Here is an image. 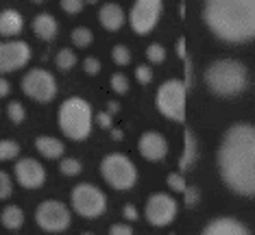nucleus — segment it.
<instances>
[{"instance_id":"f257e3e1","label":"nucleus","mask_w":255,"mask_h":235,"mask_svg":"<svg viewBox=\"0 0 255 235\" xmlns=\"http://www.w3.org/2000/svg\"><path fill=\"white\" fill-rule=\"evenodd\" d=\"M218 168L225 183L242 196H255V127L236 124L223 137Z\"/></svg>"},{"instance_id":"f03ea898","label":"nucleus","mask_w":255,"mask_h":235,"mask_svg":"<svg viewBox=\"0 0 255 235\" xmlns=\"http://www.w3.org/2000/svg\"><path fill=\"white\" fill-rule=\"evenodd\" d=\"M207 26L225 42L255 37V0H210L203 9Z\"/></svg>"},{"instance_id":"7ed1b4c3","label":"nucleus","mask_w":255,"mask_h":235,"mask_svg":"<svg viewBox=\"0 0 255 235\" xmlns=\"http://www.w3.org/2000/svg\"><path fill=\"white\" fill-rule=\"evenodd\" d=\"M247 68L236 59H218L205 70V83L218 96H236L247 87Z\"/></svg>"},{"instance_id":"20e7f679","label":"nucleus","mask_w":255,"mask_h":235,"mask_svg":"<svg viewBox=\"0 0 255 235\" xmlns=\"http://www.w3.org/2000/svg\"><path fill=\"white\" fill-rule=\"evenodd\" d=\"M59 127L70 140H85L92 129V107L88 100L72 96L59 107Z\"/></svg>"},{"instance_id":"39448f33","label":"nucleus","mask_w":255,"mask_h":235,"mask_svg":"<svg viewBox=\"0 0 255 235\" xmlns=\"http://www.w3.org/2000/svg\"><path fill=\"white\" fill-rule=\"evenodd\" d=\"M101 172L105 176V181L116 190H129L137 181L135 165L123 153H109L101 163Z\"/></svg>"},{"instance_id":"423d86ee","label":"nucleus","mask_w":255,"mask_h":235,"mask_svg":"<svg viewBox=\"0 0 255 235\" xmlns=\"http://www.w3.org/2000/svg\"><path fill=\"white\" fill-rule=\"evenodd\" d=\"M185 91L188 87L183 81L170 78L157 89V109L164 113L166 118L175 120V122H185Z\"/></svg>"},{"instance_id":"0eeeda50","label":"nucleus","mask_w":255,"mask_h":235,"mask_svg":"<svg viewBox=\"0 0 255 235\" xmlns=\"http://www.w3.org/2000/svg\"><path fill=\"white\" fill-rule=\"evenodd\" d=\"M72 209L83 218H98L105 214L107 198L98 187L90 183H81L72 190Z\"/></svg>"},{"instance_id":"6e6552de","label":"nucleus","mask_w":255,"mask_h":235,"mask_svg":"<svg viewBox=\"0 0 255 235\" xmlns=\"http://www.w3.org/2000/svg\"><path fill=\"white\" fill-rule=\"evenodd\" d=\"M70 209L59 200H44L35 209V220L37 225L48 233H59L70 227Z\"/></svg>"},{"instance_id":"1a4fd4ad","label":"nucleus","mask_w":255,"mask_h":235,"mask_svg":"<svg viewBox=\"0 0 255 235\" xmlns=\"http://www.w3.org/2000/svg\"><path fill=\"white\" fill-rule=\"evenodd\" d=\"M22 91L31 98H35L39 102H48L55 98L57 94V83L55 77L50 72L42 70V68H35V70H28L22 78Z\"/></svg>"},{"instance_id":"9d476101","label":"nucleus","mask_w":255,"mask_h":235,"mask_svg":"<svg viewBox=\"0 0 255 235\" xmlns=\"http://www.w3.org/2000/svg\"><path fill=\"white\" fill-rule=\"evenodd\" d=\"M177 203L168 194H153L146 200V220L155 227H166L175 220Z\"/></svg>"},{"instance_id":"9b49d317","label":"nucleus","mask_w":255,"mask_h":235,"mask_svg":"<svg viewBox=\"0 0 255 235\" xmlns=\"http://www.w3.org/2000/svg\"><path fill=\"white\" fill-rule=\"evenodd\" d=\"M31 59V46L20 39H11V42H0V74L18 70Z\"/></svg>"},{"instance_id":"f8f14e48","label":"nucleus","mask_w":255,"mask_h":235,"mask_svg":"<svg viewBox=\"0 0 255 235\" xmlns=\"http://www.w3.org/2000/svg\"><path fill=\"white\" fill-rule=\"evenodd\" d=\"M161 13V2L159 0H137L131 9V26L135 33H148L150 28L157 24V18Z\"/></svg>"},{"instance_id":"ddd939ff","label":"nucleus","mask_w":255,"mask_h":235,"mask_svg":"<svg viewBox=\"0 0 255 235\" xmlns=\"http://www.w3.org/2000/svg\"><path fill=\"white\" fill-rule=\"evenodd\" d=\"M15 179L22 187H28V190H35V187L44 185L46 181V170L42 168V163L35 161V159H20L18 163H15Z\"/></svg>"},{"instance_id":"4468645a","label":"nucleus","mask_w":255,"mask_h":235,"mask_svg":"<svg viewBox=\"0 0 255 235\" xmlns=\"http://www.w3.org/2000/svg\"><path fill=\"white\" fill-rule=\"evenodd\" d=\"M137 148H140L142 157H144V159H148V161H159V159H164V157H166V153H168L166 140H164V137H161L159 133H155V131L142 133Z\"/></svg>"},{"instance_id":"2eb2a0df","label":"nucleus","mask_w":255,"mask_h":235,"mask_svg":"<svg viewBox=\"0 0 255 235\" xmlns=\"http://www.w3.org/2000/svg\"><path fill=\"white\" fill-rule=\"evenodd\" d=\"M203 235H249V231L234 218H216L203 229Z\"/></svg>"},{"instance_id":"dca6fc26","label":"nucleus","mask_w":255,"mask_h":235,"mask_svg":"<svg viewBox=\"0 0 255 235\" xmlns=\"http://www.w3.org/2000/svg\"><path fill=\"white\" fill-rule=\"evenodd\" d=\"M98 18H101V24L105 26L107 31H118V28L125 24V11H123L120 4L107 2V4H103L101 7Z\"/></svg>"},{"instance_id":"f3484780","label":"nucleus","mask_w":255,"mask_h":235,"mask_svg":"<svg viewBox=\"0 0 255 235\" xmlns=\"http://www.w3.org/2000/svg\"><path fill=\"white\" fill-rule=\"evenodd\" d=\"M33 31L44 42H53L57 35V20L50 13H37L33 20Z\"/></svg>"},{"instance_id":"a211bd4d","label":"nucleus","mask_w":255,"mask_h":235,"mask_svg":"<svg viewBox=\"0 0 255 235\" xmlns=\"http://www.w3.org/2000/svg\"><path fill=\"white\" fill-rule=\"evenodd\" d=\"M22 20L20 11L15 9H2L0 11V35H18L22 31Z\"/></svg>"},{"instance_id":"6ab92c4d","label":"nucleus","mask_w":255,"mask_h":235,"mask_svg":"<svg viewBox=\"0 0 255 235\" xmlns=\"http://www.w3.org/2000/svg\"><path fill=\"white\" fill-rule=\"evenodd\" d=\"M35 148L48 159H57L63 155V144L53 135H39L35 140Z\"/></svg>"},{"instance_id":"aec40b11","label":"nucleus","mask_w":255,"mask_h":235,"mask_svg":"<svg viewBox=\"0 0 255 235\" xmlns=\"http://www.w3.org/2000/svg\"><path fill=\"white\" fill-rule=\"evenodd\" d=\"M183 140H185V144H183L181 159H179V168L188 170L190 165L194 163V159H196V142H194V135H192V131H190V129H185Z\"/></svg>"},{"instance_id":"412c9836","label":"nucleus","mask_w":255,"mask_h":235,"mask_svg":"<svg viewBox=\"0 0 255 235\" xmlns=\"http://www.w3.org/2000/svg\"><path fill=\"white\" fill-rule=\"evenodd\" d=\"M0 222L7 229H20L22 222H24V211H22L18 205H9V207H4L2 214H0Z\"/></svg>"},{"instance_id":"4be33fe9","label":"nucleus","mask_w":255,"mask_h":235,"mask_svg":"<svg viewBox=\"0 0 255 235\" xmlns=\"http://www.w3.org/2000/svg\"><path fill=\"white\" fill-rule=\"evenodd\" d=\"M20 155V144L13 140H0V161H9Z\"/></svg>"},{"instance_id":"5701e85b","label":"nucleus","mask_w":255,"mask_h":235,"mask_svg":"<svg viewBox=\"0 0 255 235\" xmlns=\"http://www.w3.org/2000/svg\"><path fill=\"white\" fill-rule=\"evenodd\" d=\"M57 66H59V70H70V68L77 64V55L72 53L70 48H61L59 53H57Z\"/></svg>"},{"instance_id":"b1692460","label":"nucleus","mask_w":255,"mask_h":235,"mask_svg":"<svg viewBox=\"0 0 255 235\" xmlns=\"http://www.w3.org/2000/svg\"><path fill=\"white\" fill-rule=\"evenodd\" d=\"M7 116L11 118V122L20 124L22 120L26 118V111H24V107H22V102L11 100V102H9V107H7Z\"/></svg>"},{"instance_id":"393cba45","label":"nucleus","mask_w":255,"mask_h":235,"mask_svg":"<svg viewBox=\"0 0 255 235\" xmlns=\"http://www.w3.org/2000/svg\"><path fill=\"white\" fill-rule=\"evenodd\" d=\"M72 42L77 46H90L92 42V31L88 26H77L72 31Z\"/></svg>"},{"instance_id":"a878e982","label":"nucleus","mask_w":255,"mask_h":235,"mask_svg":"<svg viewBox=\"0 0 255 235\" xmlns=\"http://www.w3.org/2000/svg\"><path fill=\"white\" fill-rule=\"evenodd\" d=\"M112 57H114V61L118 66H127L131 61V53H129V48L123 44H118V46H114L112 48Z\"/></svg>"},{"instance_id":"bb28decb","label":"nucleus","mask_w":255,"mask_h":235,"mask_svg":"<svg viewBox=\"0 0 255 235\" xmlns=\"http://www.w3.org/2000/svg\"><path fill=\"white\" fill-rule=\"evenodd\" d=\"M168 187H170V190H175V192H185L188 190V183H185V179H183V174H179V172H170V174H168Z\"/></svg>"},{"instance_id":"cd10ccee","label":"nucleus","mask_w":255,"mask_h":235,"mask_svg":"<svg viewBox=\"0 0 255 235\" xmlns=\"http://www.w3.org/2000/svg\"><path fill=\"white\" fill-rule=\"evenodd\" d=\"M59 168L66 176H74V174H81V168H83V165H81V161H77V159H61Z\"/></svg>"},{"instance_id":"c85d7f7f","label":"nucleus","mask_w":255,"mask_h":235,"mask_svg":"<svg viewBox=\"0 0 255 235\" xmlns=\"http://www.w3.org/2000/svg\"><path fill=\"white\" fill-rule=\"evenodd\" d=\"M146 57L153 64H161V61L166 59V50H164V46H159V44H150L148 48H146Z\"/></svg>"},{"instance_id":"c756f323","label":"nucleus","mask_w":255,"mask_h":235,"mask_svg":"<svg viewBox=\"0 0 255 235\" xmlns=\"http://www.w3.org/2000/svg\"><path fill=\"white\" fill-rule=\"evenodd\" d=\"M109 83H112V89L114 91H118V94H125V91L127 89H129V81H127V77H125V74H112V81H109Z\"/></svg>"},{"instance_id":"7c9ffc66","label":"nucleus","mask_w":255,"mask_h":235,"mask_svg":"<svg viewBox=\"0 0 255 235\" xmlns=\"http://www.w3.org/2000/svg\"><path fill=\"white\" fill-rule=\"evenodd\" d=\"M11 192H13V185H11V179L4 170H0V198H9Z\"/></svg>"},{"instance_id":"2f4dec72","label":"nucleus","mask_w":255,"mask_h":235,"mask_svg":"<svg viewBox=\"0 0 255 235\" xmlns=\"http://www.w3.org/2000/svg\"><path fill=\"white\" fill-rule=\"evenodd\" d=\"M135 77L140 83H150L153 81V70H150L148 66H137L135 68Z\"/></svg>"},{"instance_id":"473e14b6","label":"nucleus","mask_w":255,"mask_h":235,"mask_svg":"<svg viewBox=\"0 0 255 235\" xmlns=\"http://www.w3.org/2000/svg\"><path fill=\"white\" fill-rule=\"evenodd\" d=\"M61 9L68 13H79L83 9V0H61Z\"/></svg>"},{"instance_id":"72a5a7b5","label":"nucleus","mask_w":255,"mask_h":235,"mask_svg":"<svg viewBox=\"0 0 255 235\" xmlns=\"http://www.w3.org/2000/svg\"><path fill=\"white\" fill-rule=\"evenodd\" d=\"M199 196H201V190H199V187H188V190L183 192L185 205H190V207H192V205H196V203H199Z\"/></svg>"},{"instance_id":"f704fd0d","label":"nucleus","mask_w":255,"mask_h":235,"mask_svg":"<svg viewBox=\"0 0 255 235\" xmlns=\"http://www.w3.org/2000/svg\"><path fill=\"white\" fill-rule=\"evenodd\" d=\"M83 68H85L88 74H98L101 72V61L94 59V57H88V59L83 61Z\"/></svg>"},{"instance_id":"c9c22d12","label":"nucleus","mask_w":255,"mask_h":235,"mask_svg":"<svg viewBox=\"0 0 255 235\" xmlns=\"http://www.w3.org/2000/svg\"><path fill=\"white\" fill-rule=\"evenodd\" d=\"M112 235H133V229L129 225H123V222H118V225L112 227V231H109Z\"/></svg>"},{"instance_id":"e433bc0d","label":"nucleus","mask_w":255,"mask_h":235,"mask_svg":"<svg viewBox=\"0 0 255 235\" xmlns=\"http://www.w3.org/2000/svg\"><path fill=\"white\" fill-rule=\"evenodd\" d=\"M96 122L101 124L103 129H109L112 127V116H109V113H96Z\"/></svg>"},{"instance_id":"4c0bfd02","label":"nucleus","mask_w":255,"mask_h":235,"mask_svg":"<svg viewBox=\"0 0 255 235\" xmlns=\"http://www.w3.org/2000/svg\"><path fill=\"white\" fill-rule=\"evenodd\" d=\"M177 55H179V59H188V53H185V39L181 37V39H179V42H177Z\"/></svg>"},{"instance_id":"58836bf2","label":"nucleus","mask_w":255,"mask_h":235,"mask_svg":"<svg viewBox=\"0 0 255 235\" xmlns=\"http://www.w3.org/2000/svg\"><path fill=\"white\" fill-rule=\"evenodd\" d=\"M125 218H129V220H137V211H135V207L133 205H125Z\"/></svg>"},{"instance_id":"ea45409f","label":"nucleus","mask_w":255,"mask_h":235,"mask_svg":"<svg viewBox=\"0 0 255 235\" xmlns=\"http://www.w3.org/2000/svg\"><path fill=\"white\" fill-rule=\"evenodd\" d=\"M9 89H11L9 81H7V78L0 77V96H7V94H9Z\"/></svg>"},{"instance_id":"a19ab883","label":"nucleus","mask_w":255,"mask_h":235,"mask_svg":"<svg viewBox=\"0 0 255 235\" xmlns=\"http://www.w3.org/2000/svg\"><path fill=\"white\" fill-rule=\"evenodd\" d=\"M107 111L109 113H118L120 111V105L116 100H112V102H107Z\"/></svg>"},{"instance_id":"79ce46f5","label":"nucleus","mask_w":255,"mask_h":235,"mask_svg":"<svg viewBox=\"0 0 255 235\" xmlns=\"http://www.w3.org/2000/svg\"><path fill=\"white\" fill-rule=\"evenodd\" d=\"M112 135H114V140H123V131H120V129H114Z\"/></svg>"},{"instance_id":"37998d69","label":"nucleus","mask_w":255,"mask_h":235,"mask_svg":"<svg viewBox=\"0 0 255 235\" xmlns=\"http://www.w3.org/2000/svg\"><path fill=\"white\" fill-rule=\"evenodd\" d=\"M83 235H92V233H83Z\"/></svg>"}]
</instances>
